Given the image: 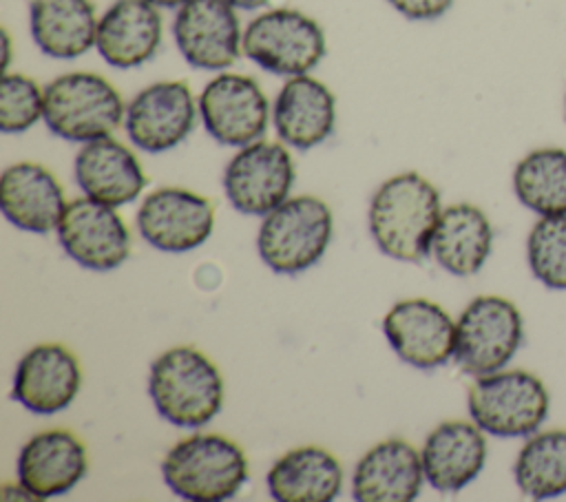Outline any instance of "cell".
Listing matches in <instances>:
<instances>
[{"label":"cell","mask_w":566,"mask_h":502,"mask_svg":"<svg viewBox=\"0 0 566 502\" xmlns=\"http://www.w3.org/2000/svg\"><path fill=\"white\" fill-rule=\"evenodd\" d=\"M440 192L418 172H400L378 186L369 206V232L396 261L420 263L431 254L440 219Z\"/></svg>","instance_id":"cell-1"},{"label":"cell","mask_w":566,"mask_h":502,"mask_svg":"<svg viewBox=\"0 0 566 502\" xmlns=\"http://www.w3.org/2000/svg\"><path fill=\"white\" fill-rule=\"evenodd\" d=\"M148 394L164 420L195 429L221 411L223 378L203 352L179 345L161 352L150 363Z\"/></svg>","instance_id":"cell-2"},{"label":"cell","mask_w":566,"mask_h":502,"mask_svg":"<svg viewBox=\"0 0 566 502\" xmlns=\"http://www.w3.org/2000/svg\"><path fill=\"white\" fill-rule=\"evenodd\" d=\"M168 489L190 502H223L248 480V460L237 442L219 433H195L168 449L161 462Z\"/></svg>","instance_id":"cell-3"},{"label":"cell","mask_w":566,"mask_h":502,"mask_svg":"<svg viewBox=\"0 0 566 502\" xmlns=\"http://www.w3.org/2000/svg\"><path fill=\"white\" fill-rule=\"evenodd\" d=\"M126 115L117 88L102 75L71 71L44 86V124L66 142H93L113 135Z\"/></svg>","instance_id":"cell-4"},{"label":"cell","mask_w":566,"mask_h":502,"mask_svg":"<svg viewBox=\"0 0 566 502\" xmlns=\"http://www.w3.org/2000/svg\"><path fill=\"white\" fill-rule=\"evenodd\" d=\"M332 239V210L314 195L287 197L263 217L256 248L276 274H298L321 261Z\"/></svg>","instance_id":"cell-5"},{"label":"cell","mask_w":566,"mask_h":502,"mask_svg":"<svg viewBox=\"0 0 566 502\" xmlns=\"http://www.w3.org/2000/svg\"><path fill=\"white\" fill-rule=\"evenodd\" d=\"M548 391L539 376L526 369H497L475 376L467 407L471 420L497 438H524L535 433L548 416Z\"/></svg>","instance_id":"cell-6"},{"label":"cell","mask_w":566,"mask_h":502,"mask_svg":"<svg viewBox=\"0 0 566 502\" xmlns=\"http://www.w3.org/2000/svg\"><path fill=\"white\" fill-rule=\"evenodd\" d=\"M524 341L522 314L504 296H475L455 321L453 360L464 374L484 376L504 369Z\"/></svg>","instance_id":"cell-7"},{"label":"cell","mask_w":566,"mask_h":502,"mask_svg":"<svg viewBox=\"0 0 566 502\" xmlns=\"http://www.w3.org/2000/svg\"><path fill=\"white\" fill-rule=\"evenodd\" d=\"M321 24L296 9H270L252 18L243 31V53L274 75H305L325 55Z\"/></svg>","instance_id":"cell-8"},{"label":"cell","mask_w":566,"mask_h":502,"mask_svg":"<svg viewBox=\"0 0 566 502\" xmlns=\"http://www.w3.org/2000/svg\"><path fill=\"white\" fill-rule=\"evenodd\" d=\"M197 106L208 135L223 146H248L268 130L270 104L250 75L219 73L203 86Z\"/></svg>","instance_id":"cell-9"},{"label":"cell","mask_w":566,"mask_h":502,"mask_svg":"<svg viewBox=\"0 0 566 502\" xmlns=\"http://www.w3.org/2000/svg\"><path fill=\"white\" fill-rule=\"evenodd\" d=\"M294 184V161L279 142L241 146L223 170V190L230 206L243 215L265 217L281 206Z\"/></svg>","instance_id":"cell-10"},{"label":"cell","mask_w":566,"mask_h":502,"mask_svg":"<svg viewBox=\"0 0 566 502\" xmlns=\"http://www.w3.org/2000/svg\"><path fill=\"white\" fill-rule=\"evenodd\" d=\"M199 106L181 80H164L142 88L128 104L124 128L144 153H166L181 144L195 128Z\"/></svg>","instance_id":"cell-11"},{"label":"cell","mask_w":566,"mask_h":502,"mask_svg":"<svg viewBox=\"0 0 566 502\" xmlns=\"http://www.w3.org/2000/svg\"><path fill=\"white\" fill-rule=\"evenodd\" d=\"M172 38L181 57L201 71H223L243 51L239 18L226 0H186L177 7Z\"/></svg>","instance_id":"cell-12"},{"label":"cell","mask_w":566,"mask_h":502,"mask_svg":"<svg viewBox=\"0 0 566 502\" xmlns=\"http://www.w3.org/2000/svg\"><path fill=\"white\" fill-rule=\"evenodd\" d=\"M64 252L82 268L106 272L130 254V232L113 206L80 197L66 203L55 228Z\"/></svg>","instance_id":"cell-13"},{"label":"cell","mask_w":566,"mask_h":502,"mask_svg":"<svg viewBox=\"0 0 566 502\" xmlns=\"http://www.w3.org/2000/svg\"><path fill=\"white\" fill-rule=\"evenodd\" d=\"M137 230L157 250L188 252L212 234L214 208L192 190L166 186L144 197L137 210Z\"/></svg>","instance_id":"cell-14"},{"label":"cell","mask_w":566,"mask_h":502,"mask_svg":"<svg viewBox=\"0 0 566 502\" xmlns=\"http://www.w3.org/2000/svg\"><path fill=\"white\" fill-rule=\"evenodd\" d=\"M391 349L411 367L436 369L453 358L455 323L429 299L398 301L382 318Z\"/></svg>","instance_id":"cell-15"},{"label":"cell","mask_w":566,"mask_h":502,"mask_svg":"<svg viewBox=\"0 0 566 502\" xmlns=\"http://www.w3.org/2000/svg\"><path fill=\"white\" fill-rule=\"evenodd\" d=\"M82 385L75 354L60 343L31 347L15 365L11 396L33 414H57L66 409Z\"/></svg>","instance_id":"cell-16"},{"label":"cell","mask_w":566,"mask_h":502,"mask_svg":"<svg viewBox=\"0 0 566 502\" xmlns=\"http://www.w3.org/2000/svg\"><path fill=\"white\" fill-rule=\"evenodd\" d=\"M86 471V447L66 429H46L31 436L18 456V482H22L35 500L64 495Z\"/></svg>","instance_id":"cell-17"},{"label":"cell","mask_w":566,"mask_h":502,"mask_svg":"<svg viewBox=\"0 0 566 502\" xmlns=\"http://www.w3.org/2000/svg\"><path fill=\"white\" fill-rule=\"evenodd\" d=\"M161 13L148 0H115L97 20L95 49L108 66L135 69L161 46Z\"/></svg>","instance_id":"cell-18"},{"label":"cell","mask_w":566,"mask_h":502,"mask_svg":"<svg viewBox=\"0 0 566 502\" xmlns=\"http://www.w3.org/2000/svg\"><path fill=\"white\" fill-rule=\"evenodd\" d=\"M272 122L281 142L310 150L334 133L336 97L321 80L307 73L287 77L274 100Z\"/></svg>","instance_id":"cell-19"},{"label":"cell","mask_w":566,"mask_h":502,"mask_svg":"<svg viewBox=\"0 0 566 502\" xmlns=\"http://www.w3.org/2000/svg\"><path fill=\"white\" fill-rule=\"evenodd\" d=\"M424 480L422 456L402 438H389L360 456L352 478L358 502H411Z\"/></svg>","instance_id":"cell-20"},{"label":"cell","mask_w":566,"mask_h":502,"mask_svg":"<svg viewBox=\"0 0 566 502\" xmlns=\"http://www.w3.org/2000/svg\"><path fill=\"white\" fill-rule=\"evenodd\" d=\"M73 172L86 197L113 208L135 201L146 186L135 153L111 135L86 142L75 155Z\"/></svg>","instance_id":"cell-21"},{"label":"cell","mask_w":566,"mask_h":502,"mask_svg":"<svg viewBox=\"0 0 566 502\" xmlns=\"http://www.w3.org/2000/svg\"><path fill=\"white\" fill-rule=\"evenodd\" d=\"M424 480L440 493H455L478 478L486 462V438L475 422H440L422 445Z\"/></svg>","instance_id":"cell-22"},{"label":"cell","mask_w":566,"mask_h":502,"mask_svg":"<svg viewBox=\"0 0 566 502\" xmlns=\"http://www.w3.org/2000/svg\"><path fill=\"white\" fill-rule=\"evenodd\" d=\"M0 208L15 228L44 234L57 228L66 201L49 168L35 161H18L0 177Z\"/></svg>","instance_id":"cell-23"},{"label":"cell","mask_w":566,"mask_h":502,"mask_svg":"<svg viewBox=\"0 0 566 502\" xmlns=\"http://www.w3.org/2000/svg\"><path fill=\"white\" fill-rule=\"evenodd\" d=\"M493 228L489 217L473 203H453L440 212L431 237V257L455 276L482 270L491 254Z\"/></svg>","instance_id":"cell-24"},{"label":"cell","mask_w":566,"mask_h":502,"mask_svg":"<svg viewBox=\"0 0 566 502\" xmlns=\"http://www.w3.org/2000/svg\"><path fill=\"white\" fill-rule=\"evenodd\" d=\"M97 15L91 0H31L29 27L35 46L55 60H73L95 46Z\"/></svg>","instance_id":"cell-25"},{"label":"cell","mask_w":566,"mask_h":502,"mask_svg":"<svg viewBox=\"0 0 566 502\" xmlns=\"http://www.w3.org/2000/svg\"><path fill=\"white\" fill-rule=\"evenodd\" d=\"M265 482L276 502H332L340 493L343 469L321 447H296L270 467Z\"/></svg>","instance_id":"cell-26"},{"label":"cell","mask_w":566,"mask_h":502,"mask_svg":"<svg viewBox=\"0 0 566 502\" xmlns=\"http://www.w3.org/2000/svg\"><path fill=\"white\" fill-rule=\"evenodd\" d=\"M517 489L533 500L566 493V429L535 431L522 445L513 464Z\"/></svg>","instance_id":"cell-27"},{"label":"cell","mask_w":566,"mask_h":502,"mask_svg":"<svg viewBox=\"0 0 566 502\" xmlns=\"http://www.w3.org/2000/svg\"><path fill=\"white\" fill-rule=\"evenodd\" d=\"M513 190L539 217L566 215V150L546 146L524 155L513 170Z\"/></svg>","instance_id":"cell-28"},{"label":"cell","mask_w":566,"mask_h":502,"mask_svg":"<svg viewBox=\"0 0 566 502\" xmlns=\"http://www.w3.org/2000/svg\"><path fill=\"white\" fill-rule=\"evenodd\" d=\"M533 276L551 290H566V215L539 217L526 239Z\"/></svg>","instance_id":"cell-29"},{"label":"cell","mask_w":566,"mask_h":502,"mask_svg":"<svg viewBox=\"0 0 566 502\" xmlns=\"http://www.w3.org/2000/svg\"><path fill=\"white\" fill-rule=\"evenodd\" d=\"M44 119V88L22 73H4L0 82V130L24 133Z\"/></svg>","instance_id":"cell-30"},{"label":"cell","mask_w":566,"mask_h":502,"mask_svg":"<svg viewBox=\"0 0 566 502\" xmlns=\"http://www.w3.org/2000/svg\"><path fill=\"white\" fill-rule=\"evenodd\" d=\"M407 20H436L442 18L453 0H387Z\"/></svg>","instance_id":"cell-31"},{"label":"cell","mask_w":566,"mask_h":502,"mask_svg":"<svg viewBox=\"0 0 566 502\" xmlns=\"http://www.w3.org/2000/svg\"><path fill=\"white\" fill-rule=\"evenodd\" d=\"M230 7L234 9H243V11H254L268 4V0H226Z\"/></svg>","instance_id":"cell-32"},{"label":"cell","mask_w":566,"mask_h":502,"mask_svg":"<svg viewBox=\"0 0 566 502\" xmlns=\"http://www.w3.org/2000/svg\"><path fill=\"white\" fill-rule=\"evenodd\" d=\"M150 4H155V7H159V9H177V7H181L186 0H148Z\"/></svg>","instance_id":"cell-33"},{"label":"cell","mask_w":566,"mask_h":502,"mask_svg":"<svg viewBox=\"0 0 566 502\" xmlns=\"http://www.w3.org/2000/svg\"><path fill=\"white\" fill-rule=\"evenodd\" d=\"M2 40H4V66L2 69H7V64H9V33L7 31H2Z\"/></svg>","instance_id":"cell-34"},{"label":"cell","mask_w":566,"mask_h":502,"mask_svg":"<svg viewBox=\"0 0 566 502\" xmlns=\"http://www.w3.org/2000/svg\"><path fill=\"white\" fill-rule=\"evenodd\" d=\"M564 111H566V100H564Z\"/></svg>","instance_id":"cell-35"}]
</instances>
